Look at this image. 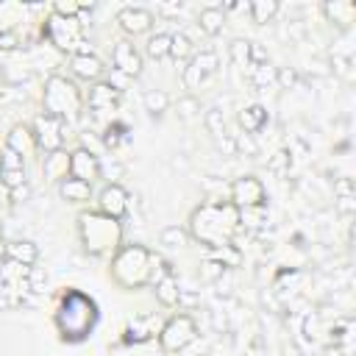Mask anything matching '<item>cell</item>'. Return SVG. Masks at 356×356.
<instances>
[{"label": "cell", "mask_w": 356, "mask_h": 356, "mask_svg": "<svg viewBox=\"0 0 356 356\" xmlns=\"http://www.w3.org/2000/svg\"><path fill=\"white\" fill-rule=\"evenodd\" d=\"M217 70H220V56L214 50H200L184 67V86L186 89H200L211 75H217Z\"/></svg>", "instance_id": "6"}, {"label": "cell", "mask_w": 356, "mask_h": 356, "mask_svg": "<svg viewBox=\"0 0 356 356\" xmlns=\"http://www.w3.org/2000/svg\"><path fill=\"white\" fill-rule=\"evenodd\" d=\"M203 125H206V131H209L214 139L228 136V134H225V117H222V111H220V108H209V111H206V117H203Z\"/></svg>", "instance_id": "28"}, {"label": "cell", "mask_w": 356, "mask_h": 356, "mask_svg": "<svg viewBox=\"0 0 356 356\" xmlns=\"http://www.w3.org/2000/svg\"><path fill=\"white\" fill-rule=\"evenodd\" d=\"M278 0H253L250 6H248V11H250V19L256 22V25H264V22H270L275 14H278Z\"/></svg>", "instance_id": "22"}, {"label": "cell", "mask_w": 356, "mask_h": 356, "mask_svg": "<svg viewBox=\"0 0 356 356\" xmlns=\"http://www.w3.org/2000/svg\"><path fill=\"white\" fill-rule=\"evenodd\" d=\"M61 128H64V122L58 120V117H53V114H39L36 117V122H33V139H36V147H42L44 153H56V150H61V145H64V134H61Z\"/></svg>", "instance_id": "8"}, {"label": "cell", "mask_w": 356, "mask_h": 356, "mask_svg": "<svg viewBox=\"0 0 356 356\" xmlns=\"http://www.w3.org/2000/svg\"><path fill=\"white\" fill-rule=\"evenodd\" d=\"M156 300L161 306H167V309H172V306L181 303V289H178V281H175L172 273H167V275H161L156 281Z\"/></svg>", "instance_id": "16"}, {"label": "cell", "mask_w": 356, "mask_h": 356, "mask_svg": "<svg viewBox=\"0 0 356 356\" xmlns=\"http://www.w3.org/2000/svg\"><path fill=\"white\" fill-rule=\"evenodd\" d=\"M44 108H47V114H53L58 120L72 117L81 108V92L75 89L72 81H67L61 75H53L44 86Z\"/></svg>", "instance_id": "2"}, {"label": "cell", "mask_w": 356, "mask_h": 356, "mask_svg": "<svg viewBox=\"0 0 356 356\" xmlns=\"http://www.w3.org/2000/svg\"><path fill=\"white\" fill-rule=\"evenodd\" d=\"M100 172H103V167H100V161H97V156L92 150L78 147V150L70 153V175L72 178H81V181L95 184L100 178Z\"/></svg>", "instance_id": "11"}, {"label": "cell", "mask_w": 356, "mask_h": 356, "mask_svg": "<svg viewBox=\"0 0 356 356\" xmlns=\"http://www.w3.org/2000/svg\"><path fill=\"white\" fill-rule=\"evenodd\" d=\"M295 81H298V72H295L292 67H281V70H275V83H278V86L289 89V86H295Z\"/></svg>", "instance_id": "34"}, {"label": "cell", "mask_w": 356, "mask_h": 356, "mask_svg": "<svg viewBox=\"0 0 356 356\" xmlns=\"http://www.w3.org/2000/svg\"><path fill=\"white\" fill-rule=\"evenodd\" d=\"M228 56H231V61H234L239 70L250 67V64H253V42H248V39H234V42L228 44Z\"/></svg>", "instance_id": "21"}, {"label": "cell", "mask_w": 356, "mask_h": 356, "mask_svg": "<svg viewBox=\"0 0 356 356\" xmlns=\"http://www.w3.org/2000/svg\"><path fill=\"white\" fill-rule=\"evenodd\" d=\"M197 25H200V31L206 36H217L222 31V25H225V11L220 6H206L197 14Z\"/></svg>", "instance_id": "17"}, {"label": "cell", "mask_w": 356, "mask_h": 356, "mask_svg": "<svg viewBox=\"0 0 356 356\" xmlns=\"http://www.w3.org/2000/svg\"><path fill=\"white\" fill-rule=\"evenodd\" d=\"M267 120H270V117H267V108L259 106V103H256V106H248V108L239 111V125H242V131L250 134V136L259 134V131L267 125Z\"/></svg>", "instance_id": "18"}, {"label": "cell", "mask_w": 356, "mask_h": 356, "mask_svg": "<svg viewBox=\"0 0 356 356\" xmlns=\"http://www.w3.org/2000/svg\"><path fill=\"white\" fill-rule=\"evenodd\" d=\"M103 145H106V147H117V145H120L117 128H108V131H106V136H103Z\"/></svg>", "instance_id": "36"}, {"label": "cell", "mask_w": 356, "mask_h": 356, "mask_svg": "<svg viewBox=\"0 0 356 356\" xmlns=\"http://www.w3.org/2000/svg\"><path fill=\"white\" fill-rule=\"evenodd\" d=\"M3 256H6L8 261H14V264L33 267L36 259H39V248H36V242H31V239H14V242H8V245L3 248Z\"/></svg>", "instance_id": "14"}, {"label": "cell", "mask_w": 356, "mask_h": 356, "mask_svg": "<svg viewBox=\"0 0 356 356\" xmlns=\"http://www.w3.org/2000/svg\"><path fill=\"white\" fill-rule=\"evenodd\" d=\"M111 64L117 72H122L125 78H139L142 75V67H145V58L139 53V47L131 42V39H120L114 42L111 47Z\"/></svg>", "instance_id": "7"}, {"label": "cell", "mask_w": 356, "mask_h": 356, "mask_svg": "<svg viewBox=\"0 0 356 356\" xmlns=\"http://www.w3.org/2000/svg\"><path fill=\"white\" fill-rule=\"evenodd\" d=\"M0 170H25V159L6 145L3 147V156H0Z\"/></svg>", "instance_id": "30"}, {"label": "cell", "mask_w": 356, "mask_h": 356, "mask_svg": "<svg viewBox=\"0 0 356 356\" xmlns=\"http://www.w3.org/2000/svg\"><path fill=\"white\" fill-rule=\"evenodd\" d=\"M28 286H31V292H44V286H47V273L42 270V267H28Z\"/></svg>", "instance_id": "31"}, {"label": "cell", "mask_w": 356, "mask_h": 356, "mask_svg": "<svg viewBox=\"0 0 356 356\" xmlns=\"http://www.w3.org/2000/svg\"><path fill=\"white\" fill-rule=\"evenodd\" d=\"M58 195L67 203H86V200H92V184L67 175L64 181H58Z\"/></svg>", "instance_id": "15"}, {"label": "cell", "mask_w": 356, "mask_h": 356, "mask_svg": "<svg viewBox=\"0 0 356 356\" xmlns=\"http://www.w3.org/2000/svg\"><path fill=\"white\" fill-rule=\"evenodd\" d=\"M175 108H178V117L189 122V120H195V117L200 114V100H197L195 95H184V97H178Z\"/></svg>", "instance_id": "29"}, {"label": "cell", "mask_w": 356, "mask_h": 356, "mask_svg": "<svg viewBox=\"0 0 356 356\" xmlns=\"http://www.w3.org/2000/svg\"><path fill=\"white\" fill-rule=\"evenodd\" d=\"M142 103H145V111L147 114H153V117H159V114H164L167 108H170V95L164 92V89H147L145 92V97H142Z\"/></svg>", "instance_id": "23"}, {"label": "cell", "mask_w": 356, "mask_h": 356, "mask_svg": "<svg viewBox=\"0 0 356 356\" xmlns=\"http://www.w3.org/2000/svg\"><path fill=\"white\" fill-rule=\"evenodd\" d=\"M234 145H236V153L259 156V145L253 142V136H250V134H245V136H236V139H234Z\"/></svg>", "instance_id": "33"}, {"label": "cell", "mask_w": 356, "mask_h": 356, "mask_svg": "<svg viewBox=\"0 0 356 356\" xmlns=\"http://www.w3.org/2000/svg\"><path fill=\"white\" fill-rule=\"evenodd\" d=\"M117 103H120V89H117L114 83H108V81H95V83L89 86L86 106H89L92 111H97V114H103V111H114Z\"/></svg>", "instance_id": "12"}, {"label": "cell", "mask_w": 356, "mask_h": 356, "mask_svg": "<svg viewBox=\"0 0 356 356\" xmlns=\"http://www.w3.org/2000/svg\"><path fill=\"white\" fill-rule=\"evenodd\" d=\"M70 70H72V75L81 78V81H97L106 67H103V61H100L95 53L81 50V53H72V56H70Z\"/></svg>", "instance_id": "13"}, {"label": "cell", "mask_w": 356, "mask_h": 356, "mask_svg": "<svg viewBox=\"0 0 356 356\" xmlns=\"http://www.w3.org/2000/svg\"><path fill=\"white\" fill-rule=\"evenodd\" d=\"M195 337H197L195 320H192L189 314H172V317L164 323L161 334H159V345H161L164 353H178V350L189 348V345L195 342Z\"/></svg>", "instance_id": "4"}, {"label": "cell", "mask_w": 356, "mask_h": 356, "mask_svg": "<svg viewBox=\"0 0 356 356\" xmlns=\"http://www.w3.org/2000/svg\"><path fill=\"white\" fill-rule=\"evenodd\" d=\"M159 242H161L164 248H170V250L184 248V245H189V231H186L184 225H167V228H161Z\"/></svg>", "instance_id": "24"}, {"label": "cell", "mask_w": 356, "mask_h": 356, "mask_svg": "<svg viewBox=\"0 0 356 356\" xmlns=\"http://www.w3.org/2000/svg\"><path fill=\"white\" fill-rule=\"evenodd\" d=\"M120 220H111L106 214H81V234L86 242V250H92L95 256L103 253V245H111L120 239Z\"/></svg>", "instance_id": "3"}, {"label": "cell", "mask_w": 356, "mask_h": 356, "mask_svg": "<svg viewBox=\"0 0 356 356\" xmlns=\"http://www.w3.org/2000/svg\"><path fill=\"white\" fill-rule=\"evenodd\" d=\"M95 323H97V306L92 298H86L83 292H75V289L61 295V303L56 312V325L64 339H70V342L83 339L95 328Z\"/></svg>", "instance_id": "1"}, {"label": "cell", "mask_w": 356, "mask_h": 356, "mask_svg": "<svg viewBox=\"0 0 356 356\" xmlns=\"http://www.w3.org/2000/svg\"><path fill=\"white\" fill-rule=\"evenodd\" d=\"M195 44L186 33H170V58H192Z\"/></svg>", "instance_id": "26"}, {"label": "cell", "mask_w": 356, "mask_h": 356, "mask_svg": "<svg viewBox=\"0 0 356 356\" xmlns=\"http://www.w3.org/2000/svg\"><path fill=\"white\" fill-rule=\"evenodd\" d=\"M42 170H44V175H47L50 181H64V178L70 175V153H64V150L47 153Z\"/></svg>", "instance_id": "19"}, {"label": "cell", "mask_w": 356, "mask_h": 356, "mask_svg": "<svg viewBox=\"0 0 356 356\" xmlns=\"http://www.w3.org/2000/svg\"><path fill=\"white\" fill-rule=\"evenodd\" d=\"M97 206H100V214L111 220H122L128 211V192L120 184H106L97 195Z\"/></svg>", "instance_id": "10"}, {"label": "cell", "mask_w": 356, "mask_h": 356, "mask_svg": "<svg viewBox=\"0 0 356 356\" xmlns=\"http://www.w3.org/2000/svg\"><path fill=\"white\" fill-rule=\"evenodd\" d=\"M0 175H3V184H6L8 189L25 186V170H0Z\"/></svg>", "instance_id": "32"}, {"label": "cell", "mask_w": 356, "mask_h": 356, "mask_svg": "<svg viewBox=\"0 0 356 356\" xmlns=\"http://www.w3.org/2000/svg\"><path fill=\"white\" fill-rule=\"evenodd\" d=\"M323 14L337 25H350L356 17V6L348 0H334V3L328 0V3H323Z\"/></svg>", "instance_id": "20"}, {"label": "cell", "mask_w": 356, "mask_h": 356, "mask_svg": "<svg viewBox=\"0 0 356 356\" xmlns=\"http://www.w3.org/2000/svg\"><path fill=\"white\" fill-rule=\"evenodd\" d=\"M250 81H253V86L267 89L270 83H275V67H270L267 61H261V64H250Z\"/></svg>", "instance_id": "27"}, {"label": "cell", "mask_w": 356, "mask_h": 356, "mask_svg": "<svg viewBox=\"0 0 356 356\" xmlns=\"http://www.w3.org/2000/svg\"><path fill=\"white\" fill-rule=\"evenodd\" d=\"M222 270H225V264H220V261H206V264H203V278H206V281H214V278L222 275Z\"/></svg>", "instance_id": "35"}, {"label": "cell", "mask_w": 356, "mask_h": 356, "mask_svg": "<svg viewBox=\"0 0 356 356\" xmlns=\"http://www.w3.org/2000/svg\"><path fill=\"white\" fill-rule=\"evenodd\" d=\"M267 200V192H264V184L256 178V175H239L234 184H231V206L234 209H261Z\"/></svg>", "instance_id": "5"}, {"label": "cell", "mask_w": 356, "mask_h": 356, "mask_svg": "<svg viewBox=\"0 0 356 356\" xmlns=\"http://www.w3.org/2000/svg\"><path fill=\"white\" fill-rule=\"evenodd\" d=\"M145 53L156 61L167 58L170 56V33H150L147 42H145Z\"/></svg>", "instance_id": "25"}, {"label": "cell", "mask_w": 356, "mask_h": 356, "mask_svg": "<svg viewBox=\"0 0 356 356\" xmlns=\"http://www.w3.org/2000/svg\"><path fill=\"white\" fill-rule=\"evenodd\" d=\"M153 11L147 8H139V6H125L117 11V25L128 33V36H142V33H150L153 28Z\"/></svg>", "instance_id": "9"}]
</instances>
